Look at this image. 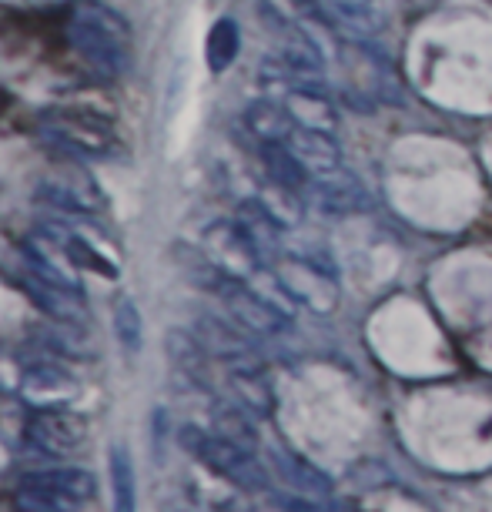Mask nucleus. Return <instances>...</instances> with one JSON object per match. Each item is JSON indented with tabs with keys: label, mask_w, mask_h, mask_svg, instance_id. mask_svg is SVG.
<instances>
[{
	"label": "nucleus",
	"mask_w": 492,
	"mask_h": 512,
	"mask_svg": "<svg viewBox=\"0 0 492 512\" xmlns=\"http://www.w3.org/2000/svg\"><path fill=\"white\" fill-rule=\"evenodd\" d=\"M181 449L191 452L201 466L231 482L241 492H268V469L258 462L255 449H245L218 432H205L198 425H181Z\"/></svg>",
	"instance_id": "f257e3e1"
},
{
	"label": "nucleus",
	"mask_w": 492,
	"mask_h": 512,
	"mask_svg": "<svg viewBox=\"0 0 492 512\" xmlns=\"http://www.w3.org/2000/svg\"><path fill=\"white\" fill-rule=\"evenodd\" d=\"M128 37L131 27L104 7H81L71 21V47L101 77L128 71Z\"/></svg>",
	"instance_id": "f03ea898"
},
{
	"label": "nucleus",
	"mask_w": 492,
	"mask_h": 512,
	"mask_svg": "<svg viewBox=\"0 0 492 512\" xmlns=\"http://www.w3.org/2000/svg\"><path fill=\"white\" fill-rule=\"evenodd\" d=\"M17 496L37 509H81L98 499V476L81 466L24 472L17 479Z\"/></svg>",
	"instance_id": "7ed1b4c3"
},
{
	"label": "nucleus",
	"mask_w": 492,
	"mask_h": 512,
	"mask_svg": "<svg viewBox=\"0 0 492 512\" xmlns=\"http://www.w3.org/2000/svg\"><path fill=\"white\" fill-rule=\"evenodd\" d=\"M41 124L47 138L61 141L64 148L84 158H118L121 154V138L114 124L88 108H51L44 111Z\"/></svg>",
	"instance_id": "20e7f679"
},
{
	"label": "nucleus",
	"mask_w": 492,
	"mask_h": 512,
	"mask_svg": "<svg viewBox=\"0 0 492 512\" xmlns=\"http://www.w3.org/2000/svg\"><path fill=\"white\" fill-rule=\"evenodd\" d=\"M215 298L228 308V315L235 318L248 335H282L292 328V315L282 312L272 298L262 295L252 282H245V278H238V275H228Z\"/></svg>",
	"instance_id": "39448f33"
},
{
	"label": "nucleus",
	"mask_w": 492,
	"mask_h": 512,
	"mask_svg": "<svg viewBox=\"0 0 492 512\" xmlns=\"http://www.w3.org/2000/svg\"><path fill=\"white\" fill-rule=\"evenodd\" d=\"M24 436L34 449L47 452V456H74L88 446L91 422L88 415L67 409V405H47L37 409L24 425Z\"/></svg>",
	"instance_id": "423d86ee"
},
{
	"label": "nucleus",
	"mask_w": 492,
	"mask_h": 512,
	"mask_svg": "<svg viewBox=\"0 0 492 512\" xmlns=\"http://www.w3.org/2000/svg\"><path fill=\"white\" fill-rule=\"evenodd\" d=\"M272 265H275V275L282 278L298 305L312 308L318 315L335 312V305H339V275L312 265L308 258L295 255V251L278 255Z\"/></svg>",
	"instance_id": "0eeeda50"
},
{
	"label": "nucleus",
	"mask_w": 492,
	"mask_h": 512,
	"mask_svg": "<svg viewBox=\"0 0 492 512\" xmlns=\"http://www.w3.org/2000/svg\"><path fill=\"white\" fill-rule=\"evenodd\" d=\"M205 251L221 268H225V272L245 278V282L248 278H255L262 268H268L265 251L258 248L255 238L238 225V218L235 221H215V225L205 231Z\"/></svg>",
	"instance_id": "6e6552de"
},
{
	"label": "nucleus",
	"mask_w": 492,
	"mask_h": 512,
	"mask_svg": "<svg viewBox=\"0 0 492 512\" xmlns=\"http://www.w3.org/2000/svg\"><path fill=\"white\" fill-rule=\"evenodd\" d=\"M195 332L201 335V342L208 345L211 359L225 362L228 369H258V365H262L255 345L248 342V332L235 322V318L225 322L221 315L205 312V315H198Z\"/></svg>",
	"instance_id": "1a4fd4ad"
},
{
	"label": "nucleus",
	"mask_w": 492,
	"mask_h": 512,
	"mask_svg": "<svg viewBox=\"0 0 492 512\" xmlns=\"http://www.w3.org/2000/svg\"><path fill=\"white\" fill-rule=\"evenodd\" d=\"M164 352H168V365L175 372V379L198 392H208L211 385V352L208 345L201 342L198 332H188V328H171L164 335Z\"/></svg>",
	"instance_id": "9d476101"
},
{
	"label": "nucleus",
	"mask_w": 492,
	"mask_h": 512,
	"mask_svg": "<svg viewBox=\"0 0 492 512\" xmlns=\"http://www.w3.org/2000/svg\"><path fill=\"white\" fill-rule=\"evenodd\" d=\"M312 191L315 205L325 211V215H359V211L372 208V195L365 191V185L355 175H349L345 168H335L328 175L312 178Z\"/></svg>",
	"instance_id": "9b49d317"
},
{
	"label": "nucleus",
	"mask_w": 492,
	"mask_h": 512,
	"mask_svg": "<svg viewBox=\"0 0 492 512\" xmlns=\"http://www.w3.org/2000/svg\"><path fill=\"white\" fill-rule=\"evenodd\" d=\"M285 108L295 118V124L302 128H315V131H332L339 128V111L328 101V94L322 88V81H298L295 88L285 94Z\"/></svg>",
	"instance_id": "f8f14e48"
},
{
	"label": "nucleus",
	"mask_w": 492,
	"mask_h": 512,
	"mask_svg": "<svg viewBox=\"0 0 492 512\" xmlns=\"http://www.w3.org/2000/svg\"><path fill=\"white\" fill-rule=\"evenodd\" d=\"M285 144L295 151V158L305 164L312 178L342 168V151H339V144H335L332 131H315V128H302V124H295L292 138H288Z\"/></svg>",
	"instance_id": "ddd939ff"
},
{
	"label": "nucleus",
	"mask_w": 492,
	"mask_h": 512,
	"mask_svg": "<svg viewBox=\"0 0 492 512\" xmlns=\"http://www.w3.org/2000/svg\"><path fill=\"white\" fill-rule=\"evenodd\" d=\"M235 218H238V225L255 238V245L265 251L268 262H275L278 255H285V245H282L285 228H282V221L262 205V198L241 201V205L235 208Z\"/></svg>",
	"instance_id": "4468645a"
},
{
	"label": "nucleus",
	"mask_w": 492,
	"mask_h": 512,
	"mask_svg": "<svg viewBox=\"0 0 492 512\" xmlns=\"http://www.w3.org/2000/svg\"><path fill=\"white\" fill-rule=\"evenodd\" d=\"M255 144H258V161H262L268 181L295 188V191H308L312 175H308V168L295 158V151L288 148L285 141H255Z\"/></svg>",
	"instance_id": "2eb2a0df"
},
{
	"label": "nucleus",
	"mask_w": 492,
	"mask_h": 512,
	"mask_svg": "<svg viewBox=\"0 0 492 512\" xmlns=\"http://www.w3.org/2000/svg\"><path fill=\"white\" fill-rule=\"evenodd\" d=\"M272 459H275V469L282 472L295 492H302V496H318V499L332 496V479H328L318 466H312L308 459L298 456V452L275 449Z\"/></svg>",
	"instance_id": "dca6fc26"
},
{
	"label": "nucleus",
	"mask_w": 492,
	"mask_h": 512,
	"mask_svg": "<svg viewBox=\"0 0 492 512\" xmlns=\"http://www.w3.org/2000/svg\"><path fill=\"white\" fill-rule=\"evenodd\" d=\"M241 121H245L255 141H288L295 131V118L288 114L285 104L275 101H252L241 114Z\"/></svg>",
	"instance_id": "f3484780"
},
{
	"label": "nucleus",
	"mask_w": 492,
	"mask_h": 512,
	"mask_svg": "<svg viewBox=\"0 0 492 512\" xmlns=\"http://www.w3.org/2000/svg\"><path fill=\"white\" fill-rule=\"evenodd\" d=\"M228 379H231V392H235V399L252 415L268 419V415L275 412V392L265 379L262 365H258V369H228Z\"/></svg>",
	"instance_id": "a211bd4d"
},
{
	"label": "nucleus",
	"mask_w": 492,
	"mask_h": 512,
	"mask_svg": "<svg viewBox=\"0 0 492 512\" xmlns=\"http://www.w3.org/2000/svg\"><path fill=\"white\" fill-rule=\"evenodd\" d=\"M37 201L64 211V215H81V218L101 215L104 208V195L98 198V191H81L74 185H61V181H41L37 185Z\"/></svg>",
	"instance_id": "6ab92c4d"
},
{
	"label": "nucleus",
	"mask_w": 492,
	"mask_h": 512,
	"mask_svg": "<svg viewBox=\"0 0 492 512\" xmlns=\"http://www.w3.org/2000/svg\"><path fill=\"white\" fill-rule=\"evenodd\" d=\"M258 415H252L241 405L238 399L235 402H215V412H211V425H215L218 436H225L231 442H238V446L245 449H258Z\"/></svg>",
	"instance_id": "aec40b11"
},
{
	"label": "nucleus",
	"mask_w": 492,
	"mask_h": 512,
	"mask_svg": "<svg viewBox=\"0 0 492 512\" xmlns=\"http://www.w3.org/2000/svg\"><path fill=\"white\" fill-rule=\"evenodd\" d=\"M61 248H64V258L74 265V272H88V275H101L108 282H118L121 272L118 265L111 262L104 251H98L84 235H61Z\"/></svg>",
	"instance_id": "412c9836"
},
{
	"label": "nucleus",
	"mask_w": 492,
	"mask_h": 512,
	"mask_svg": "<svg viewBox=\"0 0 492 512\" xmlns=\"http://www.w3.org/2000/svg\"><path fill=\"white\" fill-rule=\"evenodd\" d=\"M241 51V31L231 17H221V21L211 24L208 41H205V61L215 74L228 71L235 64V57Z\"/></svg>",
	"instance_id": "4be33fe9"
},
{
	"label": "nucleus",
	"mask_w": 492,
	"mask_h": 512,
	"mask_svg": "<svg viewBox=\"0 0 492 512\" xmlns=\"http://www.w3.org/2000/svg\"><path fill=\"white\" fill-rule=\"evenodd\" d=\"M108 472H111V492L114 509H134V462L124 442H111L108 449Z\"/></svg>",
	"instance_id": "5701e85b"
},
{
	"label": "nucleus",
	"mask_w": 492,
	"mask_h": 512,
	"mask_svg": "<svg viewBox=\"0 0 492 512\" xmlns=\"http://www.w3.org/2000/svg\"><path fill=\"white\" fill-rule=\"evenodd\" d=\"M305 191H295V188H285V185H275V181H268V188L262 191V205L272 211V215L282 221L285 231H292L302 225V215H305Z\"/></svg>",
	"instance_id": "b1692460"
},
{
	"label": "nucleus",
	"mask_w": 492,
	"mask_h": 512,
	"mask_svg": "<svg viewBox=\"0 0 492 512\" xmlns=\"http://www.w3.org/2000/svg\"><path fill=\"white\" fill-rule=\"evenodd\" d=\"M111 325H114V338H118V345L128 355H138L144 349V318H141V308L134 305V298H121V302L114 305Z\"/></svg>",
	"instance_id": "393cba45"
},
{
	"label": "nucleus",
	"mask_w": 492,
	"mask_h": 512,
	"mask_svg": "<svg viewBox=\"0 0 492 512\" xmlns=\"http://www.w3.org/2000/svg\"><path fill=\"white\" fill-rule=\"evenodd\" d=\"M24 382L27 389H54V385H71V375L57 369L54 362H41L24 372Z\"/></svg>",
	"instance_id": "a878e982"
}]
</instances>
